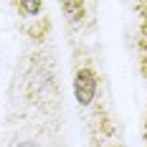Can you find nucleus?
<instances>
[{
  "label": "nucleus",
  "instance_id": "3",
  "mask_svg": "<svg viewBox=\"0 0 147 147\" xmlns=\"http://www.w3.org/2000/svg\"><path fill=\"white\" fill-rule=\"evenodd\" d=\"M84 10H86V3H84V0H74V3H63V13L69 15V20H79Z\"/></svg>",
  "mask_w": 147,
  "mask_h": 147
},
{
  "label": "nucleus",
  "instance_id": "1",
  "mask_svg": "<svg viewBox=\"0 0 147 147\" xmlns=\"http://www.w3.org/2000/svg\"><path fill=\"white\" fill-rule=\"evenodd\" d=\"M96 86H99V79L89 66L76 71V76H74V96H76V102L81 107L91 104V99L96 96Z\"/></svg>",
  "mask_w": 147,
  "mask_h": 147
},
{
  "label": "nucleus",
  "instance_id": "2",
  "mask_svg": "<svg viewBox=\"0 0 147 147\" xmlns=\"http://www.w3.org/2000/svg\"><path fill=\"white\" fill-rule=\"evenodd\" d=\"M15 8H18V13H23L26 18H33V15H38L43 10V3L41 0H18Z\"/></svg>",
  "mask_w": 147,
  "mask_h": 147
},
{
  "label": "nucleus",
  "instance_id": "4",
  "mask_svg": "<svg viewBox=\"0 0 147 147\" xmlns=\"http://www.w3.org/2000/svg\"><path fill=\"white\" fill-rule=\"evenodd\" d=\"M142 74L147 76V59H142Z\"/></svg>",
  "mask_w": 147,
  "mask_h": 147
}]
</instances>
